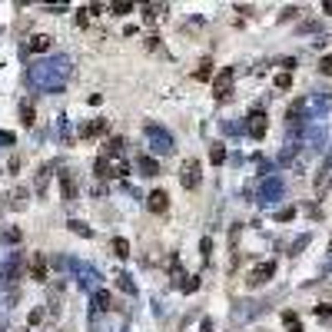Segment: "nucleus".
<instances>
[{
	"label": "nucleus",
	"mask_w": 332,
	"mask_h": 332,
	"mask_svg": "<svg viewBox=\"0 0 332 332\" xmlns=\"http://www.w3.org/2000/svg\"><path fill=\"white\" fill-rule=\"evenodd\" d=\"M146 206H150V213H166V206H169L166 189H153V193L146 196Z\"/></svg>",
	"instance_id": "12"
},
{
	"label": "nucleus",
	"mask_w": 332,
	"mask_h": 332,
	"mask_svg": "<svg viewBox=\"0 0 332 332\" xmlns=\"http://www.w3.org/2000/svg\"><path fill=\"white\" fill-rule=\"evenodd\" d=\"M292 216H296V206H286V209H279V213H276V220L279 223H289Z\"/></svg>",
	"instance_id": "34"
},
{
	"label": "nucleus",
	"mask_w": 332,
	"mask_h": 332,
	"mask_svg": "<svg viewBox=\"0 0 332 332\" xmlns=\"http://www.w3.org/2000/svg\"><path fill=\"white\" fill-rule=\"evenodd\" d=\"M166 10H169L166 4H143V20H146V24H157Z\"/></svg>",
	"instance_id": "15"
},
{
	"label": "nucleus",
	"mask_w": 332,
	"mask_h": 332,
	"mask_svg": "<svg viewBox=\"0 0 332 332\" xmlns=\"http://www.w3.org/2000/svg\"><path fill=\"white\" fill-rule=\"evenodd\" d=\"M33 120H37V113H33V103L24 100V103H20V123H24V126H33Z\"/></svg>",
	"instance_id": "21"
},
{
	"label": "nucleus",
	"mask_w": 332,
	"mask_h": 332,
	"mask_svg": "<svg viewBox=\"0 0 332 332\" xmlns=\"http://www.w3.org/2000/svg\"><path fill=\"white\" fill-rule=\"evenodd\" d=\"M329 252H332V243H329Z\"/></svg>",
	"instance_id": "41"
},
{
	"label": "nucleus",
	"mask_w": 332,
	"mask_h": 332,
	"mask_svg": "<svg viewBox=\"0 0 332 332\" xmlns=\"http://www.w3.org/2000/svg\"><path fill=\"white\" fill-rule=\"evenodd\" d=\"M60 189H63V200H67V203L80 200V186H76V176L70 173V169H63V173H60Z\"/></svg>",
	"instance_id": "10"
},
{
	"label": "nucleus",
	"mask_w": 332,
	"mask_h": 332,
	"mask_svg": "<svg viewBox=\"0 0 332 332\" xmlns=\"http://www.w3.org/2000/svg\"><path fill=\"white\" fill-rule=\"evenodd\" d=\"M107 120H90V123H83L80 126V136L83 140H93V136H103V133H107Z\"/></svg>",
	"instance_id": "13"
},
{
	"label": "nucleus",
	"mask_w": 332,
	"mask_h": 332,
	"mask_svg": "<svg viewBox=\"0 0 332 332\" xmlns=\"http://www.w3.org/2000/svg\"><path fill=\"white\" fill-rule=\"evenodd\" d=\"M272 276H276V263H259V266H252V272L246 276V282L256 289V286H266Z\"/></svg>",
	"instance_id": "7"
},
{
	"label": "nucleus",
	"mask_w": 332,
	"mask_h": 332,
	"mask_svg": "<svg viewBox=\"0 0 332 332\" xmlns=\"http://www.w3.org/2000/svg\"><path fill=\"white\" fill-rule=\"evenodd\" d=\"M209 160H213V163H216V166H220V163H223V160H226V150H223V146H220V143H216V146H213V150H209Z\"/></svg>",
	"instance_id": "32"
},
{
	"label": "nucleus",
	"mask_w": 332,
	"mask_h": 332,
	"mask_svg": "<svg viewBox=\"0 0 332 332\" xmlns=\"http://www.w3.org/2000/svg\"><path fill=\"white\" fill-rule=\"evenodd\" d=\"M116 286L123 289L126 296H136V282H133L130 276H126V272H120V276H116Z\"/></svg>",
	"instance_id": "26"
},
{
	"label": "nucleus",
	"mask_w": 332,
	"mask_h": 332,
	"mask_svg": "<svg viewBox=\"0 0 332 332\" xmlns=\"http://www.w3.org/2000/svg\"><path fill=\"white\" fill-rule=\"evenodd\" d=\"M282 189H286V186H282L279 176H266L263 186H259V200H263V203H276L282 196Z\"/></svg>",
	"instance_id": "8"
},
{
	"label": "nucleus",
	"mask_w": 332,
	"mask_h": 332,
	"mask_svg": "<svg viewBox=\"0 0 332 332\" xmlns=\"http://www.w3.org/2000/svg\"><path fill=\"white\" fill-rule=\"evenodd\" d=\"M196 80H213V60H203L196 70Z\"/></svg>",
	"instance_id": "28"
},
{
	"label": "nucleus",
	"mask_w": 332,
	"mask_h": 332,
	"mask_svg": "<svg viewBox=\"0 0 332 332\" xmlns=\"http://www.w3.org/2000/svg\"><path fill=\"white\" fill-rule=\"evenodd\" d=\"M110 246H113V256H120V259H126V256H130V243H126L123 236H116Z\"/></svg>",
	"instance_id": "24"
},
{
	"label": "nucleus",
	"mask_w": 332,
	"mask_h": 332,
	"mask_svg": "<svg viewBox=\"0 0 332 332\" xmlns=\"http://www.w3.org/2000/svg\"><path fill=\"white\" fill-rule=\"evenodd\" d=\"M180 183L186 189H196L203 183V176H200V163H196V160H186V163H183V169H180Z\"/></svg>",
	"instance_id": "9"
},
{
	"label": "nucleus",
	"mask_w": 332,
	"mask_h": 332,
	"mask_svg": "<svg viewBox=\"0 0 332 332\" xmlns=\"http://www.w3.org/2000/svg\"><path fill=\"white\" fill-rule=\"evenodd\" d=\"M67 226H70V232H76V236H83V239H90V236H93V229H90L87 223H80V220H70Z\"/></svg>",
	"instance_id": "25"
},
{
	"label": "nucleus",
	"mask_w": 332,
	"mask_h": 332,
	"mask_svg": "<svg viewBox=\"0 0 332 332\" xmlns=\"http://www.w3.org/2000/svg\"><path fill=\"white\" fill-rule=\"evenodd\" d=\"M136 169H140V176H160V163L153 157H140L136 160Z\"/></svg>",
	"instance_id": "17"
},
{
	"label": "nucleus",
	"mask_w": 332,
	"mask_h": 332,
	"mask_svg": "<svg viewBox=\"0 0 332 332\" xmlns=\"http://www.w3.org/2000/svg\"><path fill=\"white\" fill-rule=\"evenodd\" d=\"M130 173V166H126L123 157H110V176H116V180H123V176Z\"/></svg>",
	"instance_id": "20"
},
{
	"label": "nucleus",
	"mask_w": 332,
	"mask_h": 332,
	"mask_svg": "<svg viewBox=\"0 0 332 332\" xmlns=\"http://www.w3.org/2000/svg\"><path fill=\"white\" fill-rule=\"evenodd\" d=\"M40 316H44V313H40V309H33V313H30V319H27V322H30V326H37V322H40Z\"/></svg>",
	"instance_id": "40"
},
{
	"label": "nucleus",
	"mask_w": 332,
	"mask_h": 332,
	"mask_svg": "<svg viewBox=\"0 0 332 332\" xmlns=\"http://www.w3.org/2000/svg\"><path fill=\"white\" fill-rule=\"evenodd\" d=\"M110 302H113V296L107 292V289H96L93 292V313H107Z\"/></svg>",
	"instance_id": "18"
},
{
	"label": "nucleus",
	"mask_w": 332,
	"mask_h": 332,
	"mask_svg": "<svg viewBox=\"0 0 332 332\" xmlns=\"http://www.w3.org/2000/svg\"><path fill=\"white\" fill-rule=\"evenodd\" d=\"M143 136H146V143H150V150L157 153V157H169V153H173V136H169L160 123H146Z\"/></svg>",
	"instance_id": "2"
},
{
	"label": "nucleus",
	"mask_w": 332,
	"mask_h": 332,
	"mask_svg": "<svg viewBox=\"0 0 332 332\" xmlns=\"http://www.w3.org/2000/svg\"><path fill=\"white\" fill-rule=\"evenodd\" d=\"M133 10V4L130 0H120V4H110V13L113 17H123V13H130Z\"/></svg>",
	"instance_id": "29"
},
{
	"label": "nucleus",
	"mask_w": 332,
	"mask_h": 332,
	"mask_svg": "<svg viewBox=\"0 0 332 332\" xmlns=\"http://www.w3.org/2000/svg\"><path fill=\"white\" fill-rule=\"evenodd\" d=\"M27 47H30L33 53H47V50L53 47V37H47V33H33V37H30V44H27Z\"/></svg>",
	"instance_id": "14"
},
{
	"label": "nucleus",
	"mask_w": 332,
	"mask_h": 332,
	"mask_svg": "<svg viewBox=\"0 0 332 332\" xmlns=\"http://www.w3.org/2000/svg\"><path fill=\"white\" fill-rule=\"evenodd\" d=\"M30 279L33 282H47V256L44 252H33L30 256Z\"/></svg>",
	"instance_id": "11"
},
{
	"label": "nucleus",
	"mask_w": 332,
	"mask_h": 332,
	"mask_svg": "<svg viewBox=\"0 0 332 332\" xmlns=\"http://www.w3.org/2000/svg\"><path fill=\"white\" fill-rule=\"evenodd\" d=\"M319 70H322L326 76H332V53H326V56L319 60Z\"/></svg>",
	"instance_id": "35"
},
{
	"label": "nucleus",
	"mask_w": 332,
	"mask_h": 332,
	"mask_svg": "<svg viewBox=\"0 0 332 332\" xmlns=\"http://www.w3.org/2000/svg\"><path fill=\"white\" fill-rule=\"evenodd\" d=\"M183 292H193V289H200V276H186V282H183Z\"/></svg>",
	"instance_id": "33"
},
{
	"label": "nucleus",
	"mask_w": 332,
	"mask_h": 332,
	"mask_svg": "<svg viewBox=\"0 0 332 332\" xmlns=\"http://www.w3.org/2000/svg\"><path fill=\"white\" fill-rule=\"evenodd\" d=\"M282 326H286L289 332H302V322H299V316H296L292 309H286V313H282Z\"/></svg>",
	"instance_id": "22"
},
{
	"label": "nucleus",
	"mask_w": 332,
	"mask_h": 332,
	"mask_svg": "<svg viewBox=\"0 0 332 332\" xmlns=\"http://www.w3.org/2000/svg\"><path fill=\"white\" fill-rule=\"evenodd\" d=\"M316 316L319 319H332V306H316Z\"/></svg>",
	"instance_id": "38"
},
{
	"label": "nucleus",
	"mask_w": 332,
	"mask_h": 332,
	"mask_svg": "<svg viewBox=\"0 0 332 332\" xmlns=\"http://www.w3.org/2000/svg\"><path fill=\"white\" fill-rule=\"evenodd\" d=\"M70 70H73V63H70V56L56 53V56H44V60H37L30 70H27V80H30L33 90H44V93H56V90H63V83L70 80Z\"/></svg>",
	"instance_id": "1"
},
{
	"label": "nucleus",
	"mask_w": 332,
	"mask_h": 332,
	"mask_svg": "<svg viewBox=\"0 0 332 332\" xmlns=\"http://www.w3.org/2000/svg\"><path fill=\"white\" fill-rule=\"evenodd\" d=\"M200 249H203V259H209V256H213V239H203Z\"/></svg>",
	"instance_id": "37"
},
{
	"label": "nucleus",
	"mask_w": 332,
	"mask_h": 332,
	"mask_svg": "<svg viewBox=\"0 0 332 332\" xmlns=\"http://www.w3.org/2000/svg\"><path fill=\"white\" fill-rule=\"evenodd\" d=\"M0 146H13V133H7V130H0Z\"/></svg>",
	"instance_id": "39"
},
{
	"label": "nucleus",
	"mask_w": 332,
	"mask_h": 332,
	"mask_svg": "<svg viewBox=\"0 0 332 332\" xmlns=\"http://www.w3.org/2000/svg\"><path fill=\"white\" fill-rule=\"evenodd\" d=\"M123 146H126V140H123V136L107 140V150H103V157H120V153H123Z\"/></svg>",
	"instance_id": "23"
},
{
	"label": "nucleus",
	"mask_w": 332,
	"mask_h": 332,
	"mask_svg": "<svg viewBox=\"0 0 332 332\" xmlns=\"http://www.w3.org/2000/svg\"><path fill=\"white\" fill-rule=\"evenodd\" d=\"M20 239H24V232H20V229H17V226H7V229H4V243H10V246H17V243H20Z\"/></svg>",
	"instance_id": "27"
},
{
	"label": "nucleus",
	"mask_w": 332,
	"mask_h": 332,
	"mask_svg": "<svg viewBox=\"0 0 332 332\" xmlns=\"http://www.w3.org/2000/svg\"><path fill=\"white\" fill-rule=\"evenodd\" d=\"M232 80H236V70H232V67H223L220 76L213 80V96H216L220 103H226V100L232 96Z\"/></svg>",
	"instance_id": "5"
},
{
	"label": "nucleus",
	"mask_w": 332,
	"mask_h": 332,
	"mask_svg": "<svg viewBox=\"0 0 332 332\" xmlns=\"http://www.w3.org/2000/svg\"><path fill=\"white\" fill-rule=\"evenodd\" d=\"M292 157H296V146H292V143H289V146H286V150H282V153H279V163H289V160H292Z\"/></svg>",
	"instance_id": "36"
},
{
	"label": "nucleus",
	"mask_w": 332,
	"mask_h": 332,
	"mask_svg": "<svg viewBox=\"0 0 332 332\" xmlns=\"http://www.w3.org/2000/svg\"><path fill=\"white\" fill-rule=\"evenodd\" d=\"M50 173H53V163H47V166H40V169H37V183H33L37 196H44V193H47V183H50Z\"/></svg>",
	"instance_id": "16"
},
{
	"label": "nucleus",
	"mask_w": 332,
	"mask_h": 332,
	"mask_svg": "<svg viewBox=\"0 0 332 332\" xmlns=\"http://www.w3.org/2000/svg\"><path fill=\"white\" fill-rule=\"evenodd\" d=\"M272 87H276V90H289V87H292V73H289V70H286V73H279L276 80H272Z\"/></svg>",
	"instance_id": "30"
},
{
	"label": "nucleus",
	"mask_w": 332,
	"mask_h": 332,
	"mask_svg": "<svg viewBox=\"0 0 332 332\" xmlns=\"http://www.w3.org/2000/svg\"><path fill=\"white\" fill-rule=\"evenodd\" d=\"M266 130H269V116H266V110H252L249 116H246V133H249L252 140H263Z\"/></svg>",
	"instance_id": "6"
},
{
	"label": "nucleus",
	"mask_w": 332,
	"mask_h": 332,
	"mask_svg": "<svg viewBox=\"0 0 332 332\" xmlns=\"http://www.w3.org/2000/svg\"><path fill=\"white\" fill-rule=\"evenodd\" d=\"M27 196H30V193H27L24 186H17V189H13L10 196H7V200H10V203H7V206H10V209H24V206H27Z\"/></svg>",
	"instance_id": "19"
},
{
	"label": "nucleus",
	"mask_w": 332,
	"mask_h": 332,
	"mask_svg": "<svg viewBox=\"0 0 332 332\" xmlns=\"http://www.w3.org/2000/svg\"><path fill=\"white\" fill-rule=\"evenodd\" d=\"M70 272L76 276V282H80V289H87V292H96V289H100V272H96L90 263H80V259H70Z\"/></svg>",
	"instance_id": "3"
},
{
	"label": "nucleus",
	"mask_w": 332,
	"mask_h": 332,
	"mask_svg": "<svg viewBox=\"0 0 332 332\" xmlns=\"http://www.w3.org/2000/svg\"><path fill=\"white\" fill-rule=\"evenodd\" d=\"M20 269H24V256H20V252H10V256L0 263V289L13 286V282L20 279Z\"/></svg>",
	"instance_id": "4"
},
{
	"label": "nucleus",
	"mask_w": 332,
	"mask_h": 332,
	"mask_svg": "<svg viewBox=\"0 0 332 332\" xmlns=\"http://www.w3.org/2000/svg\"><path fill=\"white\" fill-rule=\"evenodd\" d=\"M96 176H100V180H103V176H110V157L96 160Z\"/></svg>",
	"instance_id": "31"
}]
</instances>
